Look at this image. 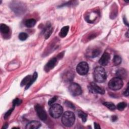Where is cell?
<instances>
[{
	"mask_svg": "<svg viewBox=\"0 0 129 129\" xmlns=\"http://www.w3.org/2000/svg\"><path fill=\"white\" fill-rule=\"evenodd\" d=\"M35 109L39 119L42 121H46L47 119V115L43 107L40 105L37 104L35 106Z\"/></svg>",
	"mask_w": 129,
	"mask_h": 129,
	"instance_id": "obj_7",
	"label": "cell"
},
{
	"mask_svg": "<svg viewBox=\"0 0 129 129\" xmlns=\"http://www.w3.org/2000/svg\"><path fill=\"white\" fill-rule=\"evenodd\" d=\"M41 124L38 121H33L28 123L26 126V129H37L40 127Z\"/></svg>",
	"mask_w": 129,
	"mask_h": 129,
	"instance_id": "obj_11",
	"label": "cell"
},
{
	"mask_svg": "<svg viewBox=\"0 0 129 129\" xmlns=\"http://www.w3.org/2000/svg\"><path fill=\"white\" fill-rule=\"evenodd\" d=\"M32 78V76L30 75L27 76L26 77H25L23 80L22 81L21 83V86H24V85H27L30 82L31 79Z\"/></svg>",
	"mask_w": 129,
	"mask_h": 129,
	"instance_id": "obj_17",
	"label": "cell"
},
{
	"mask_svg": "<svg viewBox=\"0 0 129 129\" xmlns=\"http://www.w3.org/2000/svg\"><path fill=\"white\" fill-rule=\"evenodd\" d=\"M58 99V97L57 96H54L53 98H52L51 99H50L48 102V104L50 105H52V104H53V103Z\"/></svg>",
	"mask_w": 129,
	"mask_h": 129,
	"instance_id": "obj_27",
	"label": "cell"
},
{
	"mask_svg": "<svg viewBox=\"0 0 129 129\" xmlns=\"http://www.w3.org/2000/svg\"><path fill=\"white\" fill-rule=\"evenodd\" d=\"M123 94H124V95L125 96H128V95H129V87H128H128H127L126 90L124 92Z\"/></svg>",
	"mask_w": 129,
	"mask_h": 129,
	"instance_id": "obj_29",
	"label": "cell"
},
{
	"mask_svg": "<svg viewBox=\"0 0 129 129\" xmlns=\"http://www.w3.org/2000/svg\"><path fill=\"white\" fill-rule=\"evenodd\" d=\"M89 90L94 93H99L103 94L105 93V91L101 87H99L94 82H91L89 86Z\"/></svg>",
	"mask_w": 129,
	"mask_h": 129,
	"instance_id": "obj_8",
	"label": "cell"
},
{
	"mask_svg": "<svg viewBox=\"0 0 129 129\" xmlns=\"http://www.w3.org/2000/svg\"><path fill=\"white\" fill-rule=\"evenodd\" d=\"M37 78V72H34V74H33V76H32V78H31V81H30V83L26 86V89H28L30 87V86H31V85L34 82V81L36 80Z\"/></svg>",
	"mask_w": 129,
	"mask_h": 129,
	"instance_id": "obj_20",
	"label": "cell"
},
{
	"mask_svg": "<svg viewBox=\"0 0 129 129\" xmlns=\"http://www.w3.org/2000/svg\"><path fill=\"white\" fill-rule=\"evenodd\" d=\"M124 85L122 79L118 77L112 79L109 83V88L113 90H119L121 89Z\"/></svg>",
	"mask_w": 129,
	"mask_h": 129,
	"instance_id": "obj_3",
	"label": "cell"
},
{
	"mask_svg": "<svg viewBox=\"0 0 129 129\" xmlns=\"http://www.w3.org/2000/svg\"><path fill=\"white\" fill-rule=\"evenodd\" d=\"M65 104H66V105H67L68 107H70V108H72V109H74V106L73 104L72 103H71L70 102H69V101H66V103H65Z\"/></svg>",
	"mask_w": 129,
	"mask_h": 129,
	"instance_id": "obj_28",
	"label": "cell"
},
{
	"mask_svg": "<svg viewBox=\"0 0 129 129\" xmlns=\"http://www.w3.org/2000/svg\"><path fill=\"white\" fill-rule=\"evenodd\" d=\"M117 75L118 76L117 77L120 78L121 79H125L127 77V72L125 69L121 68L117 71Z\"/></svg>",
	"mask_w": 129,
	"mask_h": 129,
	"instance_id": "obj_12",
	"label": "cell"
},
{
	"mask_svg": "<svg viewBox=\"0 0 129 129\" xmlns=\"http://www.w3.org/2000/svg\"><path fill=\"white\" fill-rule=\"evenodd\" d=\"M70 93L73 96H78L82 94V89L80 86L75 83L71 84L69 87Z\"/></svg>",
	"mask_w": 129,
	"mask_h": 129,
	"instance_id": "obj_6",
	"label": "cell"
},
{
	"mask_svg": "<svg viewBox=\"0 0 129 129\" xmlns=\"http://www.w3.org/2000/svg\"><path fill=\"white\" fill-rule=\"evenodd\" d=\"M69 30V27L68 26H66L63 27L60 32V33H59L60 36L62 38L66 37L68 34Z\"/></svg>",
	"mask_w": 129,
	"mask_h": 129,
	"instance_id": "obj_13",
	"label": "cell"
},
{
	"mask_svg": "<svg viewBox=\"0 0 129 129\" xmlns=\"http://www.w3.org/2000/svg\"><path fill=\"white\" fill-rule=\"evenodd\" d=\"M21 103H22V100L18 98H16L15 100H14V101H13V107H15V106H16V105H19Z\"/></svg>",
	"mask_w": 129,
	"mask_h": 129,
	"instance_id": "obj_25",
	"label": "cell"
},
{
	"mask_svg": "<svg viewBox=\"0 0 129 129\" xmlns=\"http://www.w3.org/2000/svg\"><path fill=\"white\" fill-rule=\"evenodd\" d=\"M28 37V34L25 32H22V33H20L19 35V39L22 41L25 40L26 39H27Z\"/></svg>",
	"mask_w": 129,
	"mask_h": 129,
	"instance_id": "obj_23",
	"label": "cell"
},
{
	"mask_svg": "<svg viewBox=\"0 0 129 129\" xmlns=\"http://www.w3.org/2000/svg\"><path fill=\"white\" fill-rule=\"evenodd\" d=\"M78 115L79 117V118L82 119V120L84 123L86 122L87 115L85 113H84L83 112H82L81 111H79L78 112Z\"/></svg>",
	"mask_w": 129,
	"mask_h": 129,
	"instance_id": "obj_19",
	"label": "cell"
},
{
	"mask_svg": "<svg viewBox=\"0 0 129 129\" xmlns=\"http://www.w3.org/2000/svg\"><path fill=\"white\" fill-rule=\"evenodd\" d=\"M76 71L80 75H86L89 71V66L88 64L85 62L79 63L77 66Z\"/></svg>",
	"mask_w": 129,
	"mask_h": 129,
	"instance_id": "obj_5",
	"label": "cell"
},
{
	"mask_svg": "<svg viewBox=\"0 0 129 129\" xmlns=\"http://www.w3.org/2000/svg\"><path fill=\"white\" fill-rule=\"evenodd\" d=\"M52 32H53V28L51 27V26L50 25H48L45 28L44 31L45 36L46 39H48L50 36Z\"/></svg>",
	"mask_w": 129,
	"mask_h": 129,
	"instance_id": "obj_14",
	"label": "cell"
},
{
	"mask_svg": "<svg viewBox=\"0 0 129 129\" xmlns=\"http://www.w3.org/2000/svg\"><path fill=\"white\" fill-rule=\"evenodd\" d=\"M94 77L96 82L101 83L105 81L106 74L105 70L101 66L97 67L94 72Z\"/></svg>",
	"mask_w": 129,
	"mask_h": 129,
	"instance_id": "obj_2",
	"label": "cell"
},
{
	"mask_svg": "<svg viewBox=\"0 0 129 129\" xmlns=\"http://www.w3.org/2000/svg\"><path fill=\"white\" fill-rule=\"evenodd\" d=\"M100 53V51L98 49H96V50H94L93 52H92V57L93 58H95V57H96L97 56H98L99 55Z\"/></svg>",
	"mask_w": 129,
	"mask_h": 129,
	"instance_id": "obj_24",
	"label": "cell"
},
{
	"mask_svg": "<svg viewBox=\"0 0 129 129\" xmlns=\"http://www.w3.org/2000/svg\"><path fill=\"white\" fill-rule=\"evenodd\" d=\"M127 106V103L124 102H120L119 103L118 105L116 107H117V109L119 110V111H123Z\"/></svg>",
	"mask_w": 129,
	"mask_h": 129,
	"instance_id": "obj_22",
	"label": "cell"
},
{
	"mask_svg": "<svg viewBox=\"0 0 129 129\" xmlns=\"http://www.w3.org/2000/svg\"><path fill=\"white\" fill-rule=\"evenodd\" d=\"M14 109V107H13V108L11 109L10 110H9V111L5 114V116H4V118H5V119H7L8 118V117L10 116V115L11 114V113H12V112L13 111Z\"/></svg>",
	"mask_w": 129,
	"mask_h": 129,
	"instance_id": "obj_26",
	"label": "cell"
},
{
	"mask_svg": "<svg viewBox=\"0 0 129 129\" xmlns=\"http://www.w3.org/2000/svg\"><path fill=\"white\" fill-rule=\"evenodd\" d=\"M103 104L107 107V108H108L109 110L111 111H114L117 108L116 105L113 103L111 102H105L103 103Z\"/></svg>",
	"mask_w": 129,
	"mask_h": 129,
	"instance_id": "obj_18",
	"label": "cell"
},
{
	"mask_svg": "<svg viewBox=\"0 0 129 129\" xmlns=\"http://www.w3.org/2000/svg\"><path fill=\"white\" fill-rule=\"evenodd\" d=\"M35 23H36V20L34 19H30L26 20L25 22V24L26 26L29 28L33 27L35 25Z\"/></svg>",
	"mask_w": 129,
	"mask_h": 129,
	"instance_id": "obj_16",
	"label": "cell"
},
{
	"mask_svg": "<svg viewBox=\"0 0 129 129\" xmlns=\"http://www.w3.org/2000/svg\"><path fill=\"white\" fill-rule=\"evenodd\" d=\"M117 119H118V118H117V116H114L112 117V121H113V122H115Z\"/></svg>",
	"mask_w": 129,
	"mask_h": 129,
	"instance_id": "obj_31",
	"label": "cell"
},
{
	"mask_svg": "<svg viewBox=\"0 0 129 129\" xmlns=\"http://www.w3.org/2000/svg\"><path fill=\"white\" fill-rule=\"evenodd\" d=\"M63 112V107L61 105L59 104H53L50 109V115L55 119H57L60 117Z\"/></svg>",
	"mask_w": 129,
	"mask_h": 129,
	"instance_id": "obj_4",
	"label": "cell"
},
{
	"mask_svg": "<svg viewBox=\"0 0 129 129\" xmlns=\"http://www.w3.org/2000/svg\"><path fill=\"white\" fill-rule=\"evenodd\" d=\"M94 128L95 129H100V126H99V125L98 124H97V123H94Z\"/></svg>",
	"mask_w": 129,
	"mask_h": 129,
	"instance_id": "obj_30",
	"label": "cell"
},
{
	"mask_svg": "<svg viewBox=\"0 0 129 129\" xmlns=\"http://www.w3.org/2000/svg\"><path fill=\"white\" fill-rule=\"evenodd\" d=\"M58 62V58H54L52 59L47 64L45 67V70L46 72H48L51 70L54 69V68L56 66Z\"/></svg>",
	"mask_w": 129,
	"mask_h": 129,
	"instance_id": "obj_9",
	"label": "cell"
},
{
	"mask_svg": "<svg viewBox=\"0 0 129 129\" xmlns=\"http://www.w3.org/2000/svg\"><path fill=\"white\" fill-rule=\"evenodd\" d=\"M113 62L115 65H119L122 62V59L120 56L115 55L114 58Z\"/></svg>",
	"mask_w": 129,
	"mask_h": 129,
	"instance_id": "obj_21",
	"label": "cell"
},
{
	"mask_svg": "<svg viewBox=\"0 0 129 129\" xmlns=\"http://www.w3.org/2000/svg\"><path fill=\"white\" fill-rule=\"evenodd\" d=\"M110 60V55L109 54L104 53L99 61V63L101 66H106Z\"/></svg>",
	"mask_w": 129,
	"mask_h": 129,
	"instance_id": "obj_10",
	"label": "cell"
},
{
	"mask_svg": "<svg viewBox=\"0 0 129 129\" xmlns=\"http://www.w3.org/2000/svg\"><path fill=\"white\" fill-rule=\"evenodd\" d=\"M75 121L74 114L70 111H67L64 114L62 118V122L64 125L67 127L73 126Z\"/></svg>",
	"mask_w": 129,
	"mask_h": 129,
	"instance_id": "obj_1",
	"label": "cell"
},
{
	"mask_svg": "<svg viewBox=\"0 0 129 129\" xmlns=\"http://www.w3.org/2000/svg\"><path fill=\"white\" fill-rule=\"evenodd\" d=\"M0 30L2 34H8L10 32V29L9 27L6 24H2L0 26Z\"/></svg>",
	"mask_w": 129,
	"mask_h": 129,
	"instance_id": "obj_15",
	"label": "cell"
}]
</instances>
